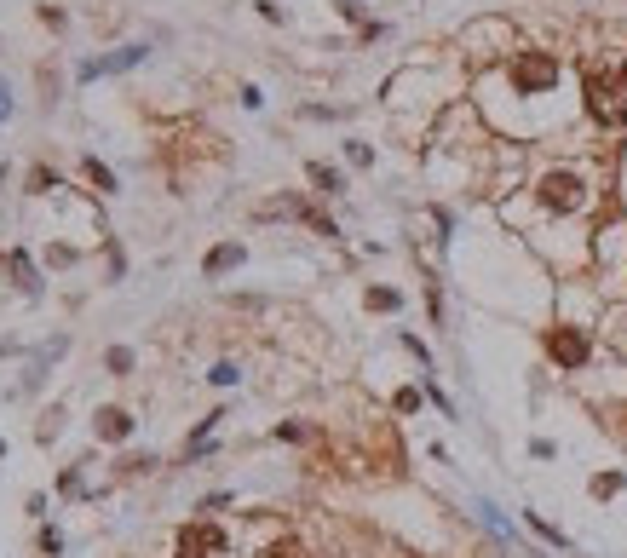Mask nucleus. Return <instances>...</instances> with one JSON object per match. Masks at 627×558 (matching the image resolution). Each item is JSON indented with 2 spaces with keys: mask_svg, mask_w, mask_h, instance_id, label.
<instances>
[{
  "mask_svg": "<svg viewBox=\"0 0 627 558\" xmlns=\"http://www.w3.org/2000/svg\"><path fill=\"white\" fill-rule=\"evenodd\" d=\"M587 110H593L599 127H622V121H627V81L593 70V75H587Z\"/></svg>",
  "mask_w": 627,
  "mask_h": 558,
  "instance_id": "f257e3e1",
  "label": "nucleus"
},
{
  "mask_svg": "<svg viewBox=\"0 0 627 558\" xmlns=\"http://www.w3.org/2000/svg\"><path fill=\"white\" fill-rule=\"evenodd\" d=\"M553 81H558V64L547 52H524V58L512 64V87H518V93H547Z\"/></svg>",
  "mask_w": 627,
  "mask_h": 558,
  "instance_id": "f03ea898",
  "label": "nucleus"
},
{
  "mask_svg": "<svg viewBox=\"0 0 627 558\" xmlns=\"http://www.w3.org/2000/svg\"><path fill=\"white\" fill-rule=\"evenodd\" d=\"M541 202H547L553 213L581 208V179L576 173H547V179H541Z\"/></svg>",
  "mask_w": 627,
  "mask_h": 558,
  "instance_id": "7ed1b4c3",
  "label": "nucleus"
},
{
  "mask_svg": "<svg viewBox=\"0 0 627 558\" xmlns=\"http://www.w3.org/2000/svg\"><path fill=\"white\" fill-rule=\"evenodd\" d=\"M547 351H553L564 369H581V363H587V334H581V328H553V334H547Z\"/></svg>",
  "mask_w": 627,
  "mask_h": 558,
  "instance_id": "20e7f679",
  "label": "nucleus"
},
{
  "mask_svg": "<svg viewBox=\"0 0 627 558\" xmlns=\"http://www.w3.org/2000/svg\"><path fill=\"white\" fill-rule=\"evenodd\" d=\"M213 553H225V535L213 530V524H190L179 535V558H213Z\"/></svg>",
  "mask_w": 627,
  "mask_h": 558,
  "instance_id": "39448f33",
  "label": "nucleus"
},
{
  "mask_svg": "<svg viewBox=\"0 0 627 558\" xmlns=\"http://www.w3.org/2000/svg\"><path fill=\"white\" fill-rule=\"evenodd\" d=\"M144 58V47H121L110 58H93V64H81V81H98V75H116V70H133Z\"/></svg>",
  "mask_w": 627,
  "mask_h": 558,
  "instance_id": "423d86ee",
  "label": "nucleus"
},
{
  "mask_svg": "<svg viewBox=\"0 0 627 558\" xmlns=\"http://www.w3.org/2000/svg\"><path fill=\"white\" fill-rule=\"evenodd\" d=\"M127 432H133V420L121 415V409H104V415H98V438L121 443V438H127Z\"/></svg>",
  "mask_w": 627,
  "mask_h": 558,
  "instance_id": "0eeeda50",
  "label": "nucleus"
},
{
  "mask_svg": "<svg viewBox=\"0 0 627 558\" xmlns=\"http://www.w3.org/2000/svg\"><path fill=\"white\" fill-rule=\"evenodd\" d=\"M236 259H242V248H213V254H208V271L219 277V271H231Z\"/></svg>",
  "mask_w": 627,
  "mask_h": 558,
  "instance_id": "6e6552de",
  "label": "nucleus"
},
{
  "mask_svg": "<svg viewBox=\"0 0 627 558\" xmlns=\"http://www.w3.org/2000/svg\"><path fill=\"white\" fill-rule=\"evenodd\" d=\"M311 185H317V190H340V173L323 167V162H311Z\"/></svg>",
  "mask_w": 627,
  "mask_h": 558,
  "instance_id": "1a4fd4ad",
  "label": "nucleus"
},
{
  "mask_svg": "<svg viewBox=\"0 0 627 558\" xmlns=\"http://www.w3.org/2000/svg\"><path fill=\"white\" fill-rule=\"evenodd\" d=\"M12 277L24 282L29 294H35V288H41V282H35V265H29V259H24V254H12Z\"/></svg>",
  "mask_w": 627,
  "mask_h": 558,
  "instance_id": "9d476101",
  "label": "nucleus"
},
{
  "mask_svg": "<svg viewBox=\"0 0 627 558\" xmlns=\"http://www.w3.org/2000/svg\"><path fill=\"white\" fill-rule=\"evenodd\" d=\"M369 305H374V311H397V294H392V288H374Z\"/></svg>",
  "mask_w": 627,
  "mask_h": 558,
  "instance_id": "9b49d317",
  "label": "nucleus"
},
{
  "mask_svg": "<svg viewBox=\"0 0 627 558\" xmlns=\"http://www.w3.org/2000/svg\"><path fill=\"white\" fill-rule=\"evenodd\" d=\"M265 558H305V547H300V541H277Z\"/></svg>",
  "mask_w": 627,
  "mask_h": 558,
  "instance_id": "f8f14e48",
  "label": "nucleus"
},
{
  "mask_svg": "<svg viewBox=\"0 0 627 558\" xmlns=\"http://www.w3.org/2000/svg\"><path fill=\"white\" fill-rule=\"evenodd\" d=\"M87 179H93L98 190H110V185H116V179H110V167H98V162H87Z\"/></svg>",
  "mask_w": 627,
  "mask_h": 558,
  "instance_id": "ddd939ff",
  "label": "nucleus"
},
{
  "mask_svg": "<svg viewBox=\"0 0 627 558\" xmlns=\"http://www.w3.org/2000/svg\"><path fill=\"white\" fill-rule=\"evenodd\" d=\"M0 116H6V93H0Z\"/></svg>",
  "mask_w": 627,
  "mask_h": 558,
  "instance_id": "4468645a",
  "label": "nucleus"
},
{
  "mask_svg": "<svg viewBox=\"0 0 627 558\" xmlns=\"http://www.w3.org/2000/svg\"><path fill=\"white\" fill-rule=\"evenodd\" d=\"M622 81H627V70H622Z\"/></svg>",
  "mask_w": 627,
  "mask_h": 558,
  "instance_id": "2eb2a0df",
  "label": "nucleus"
}]
</instances>
